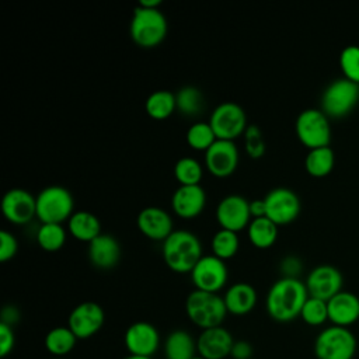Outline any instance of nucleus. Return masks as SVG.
<instances>
[{"instance_id":"obj_41","label":"nucleus","mask_w":359,"mask_h":359,"mask_svg":"<svg viewBox=\"0 0 359 359\" xmlns=\"http://www.w3.org/2000/svg\"><path fill=\"white\" fill-rule=\"evenodd\" d=\"M300 268H302V264H300L299 258L292 257V255L285 257L280 262V269L283 272V276H286V278H297Z\"/></svg>"},{"instance_id":"obj_44","label":"nucleus","mask_w":359,"mask_h":359,"mask_svg":"<svg viewBox=\"0 0 359 359\" xmlns=\"http://www.w3.org/2000/svg\"><path fill=\"white\" fill-rule=\"evenodd\" d=\"M139 4H142L144 7H149V8H156L161 4V0H142Z\"/></svg>"},{"instance_id":"obj_10","label":"nucleus","mask_w":359,"mask_h":359,"mask_svg":"<svg viewBox=\"0 0 359 359\" xmlns=\"http://www.w3.org/2000/svg\"><path fill=\"white\" fill-rule=\"evenodd\" d=\"M189 275L195 289L217 293L227 283L229 269L224 259L209 254L201 257Z\"/></svg>"},{"instance_id":"obj_25","label":"nucleus","mask_w":359,"mask_h":359,"mask_svg":"<svg viewBox=\"0 0 359 359\" xmlns=\"http://www.w3.org/2000/svg\"><path fill=\"white\" fill-rule=\"evenodd\" d=\"M198 355L196 339L185 330L171 331L164 341L165 359H192Z\"/></svg>"},{"instance_id":"obj_43","label":"nucleus","mask_w":359,"mask_h":359,"mask_svg":"<svg viewBox=\"0 0 359 359\" xmlns=\"http://www.w3.org/2000/svg\"><path fill=\"white\" fill-rule=\"evenodd\" d=\"M265 201L264 198H258V199H252L250 201V213H251V217H262L265 216Z\"/></svg>"},{"instance_id":"obj_2","label":"nucleus","mask_w":359,"mask_h":359,"mask_svg":"<svg viewBox=\"0 0 359 359\" xmlns=\"http://www.w3.org/2000/svg\"><path fill=\"white\" fill-rule=\"evenodd\" d=\"M161 255L165 265L178 273H189L201 259L202 243L199 237L185 229L174 230L161 245Z\"/></svg>"},{"instance_id":"obj_1","label":"nucleus","mask_w":359,"mask_h":359,"mask_svg":"<svg viewBox=\"0 0 359 359\" xmlns=\"http://www.w3.org/2000/svg\"><path fill=\"white\" fill-rule=\"evenodd\" d=\"M309 297L306 283L299 278L282 276L272 283L265 297V309L271 318L287 323L300 316Z\"/></svg>"},{"instance_id":"obj_48","label":"nucleus","mask_w":359,"mask_h":359,"mask_svg":"<svg viewBox=\"0 0 359 359\" xmlns=\"http://www.w3.org/2000/svg\"><path fill=\"white\" fill-rule=\"evenodd\" d=\"M55 359H57V358H55Z\"/></svg>"},{"instance_id":"obj_30","label":"nucleus","mask_w":359,"mask_h":359,"mask_svg":"<svg viewBox=\"0 0 359 359\" xmlns=\"http://www.w3.org/2000/svg\"><path fill=\"white\" fill-rule=\"evenodd\" d=\"M66 229L62 223H41L35 238L38 245L49 252L57 251L66 243Z\"/></svg>"},{"instance_id":"obj_9","label":"nucleus","mask_w":359,"mask_h":359,"mask_svg":"<svg viewBox=\"0 0 359 359\" xmlns=\"http://www.w3.org/2000/svg\"><path fill=\"white\" fill-rule=\"evenodd\" d=\"M217 139L234 140L243 135L248 126L247 114L234 101H223L215 107L208 121Z\"/></svg>"},{"instance_id":"obj_14","label":"nucleus","mask_w":359,"mask_h":359,"mask_svg":"<svg viewBox=\"0 0 359 359\" xmlns=\"http://www.w3.org/2000/svg\"><path fill=\"white\" fill-rule=\"evenodd\" d=\"M240 153L234 140L216 139L205 151V167L215 177H227L233 174L238 165Z\"/></svg>"},{"instance_id":"obj_12","label":"nucleus","mask_w":359,"mask_h":359,"mask_svg":"<svg viewBox=\"0 0 359 359\" xmlns=\"http://www.w3.org/2000/svg\"><path fill=\"white\" fill-rule=\"evenodd\" d=\"M105 323L104 309L95 302H83L69 314L67 327L77 339H87L101 331Z\"/></svg>"},{"instance_id":"obj_47","label":"nucleus","mask_w":359,"mask_h":359,"mask_svg":"<svg viewBox=\"0 0 359 359\" xmlns=\"http://www.w3.org/2000/svg\"><path fill=\"white\" fill-rule=\"evenodd\" d=\"M1 359H7V358H1Z\"/></svg>"},{"instance_id":"obj_18","label":"nucleus","mask_w":359,"mask_h":359,"mask_svg":"<svg viewBox=\"0 0 359 359\" xmlns=\"http://www.w3.org/2000/svg\"><path fill=\"white\" fill-rule=\"evenodd\" d=\"M136 223L142 234L156 241H164L172 231V219L170 213L160 206H146L136 217Z\"/></svg>"},{"instance_id":"obj_24","label":"nucleus","mask_w":359,"mask_h":359,"mask_svg":"<svg viewBox=\"0 0 359 359\" xmlns=\"http://www.w3.org/2000/svg\"><path fill=\"white\" fill-rule=\"evenodd\" d=\"M69 233L80 241L90 243L102 233L101 220L90 210H74L67 220Z\"/></svg>"},{"instance_id":"obj_35","label":"nucleus","mask_w":359,"mask_h":359,"mask_svg":"<svg viewBox=\"0 0 359 359\" xmlns=\"http://www.w3.org/2000/svg\"><path fill=\"white\" fill-rule=\"evenodd\" d=\"M302 320L313 327L321 325L328 320V306L325 300L309 296L300 311Z\"/></svg>"},{"instance_id":"obj_27","label":"nucleus","mask_w":359,"mask_h":359,"mask_svg":"<svg viewBox=\"0 0 359 359\" xmlns=\"http://www.w3.org/2000/svg\"><path fill=\"white\" fill-rule=\"evenodd\" d=\"M278 227L279 226L266 216L254 217L247 227L248 240L257 248H269L278 238Z\"/></svg>"},{"instance_id":"obj_17","label":"nucleus","mask_w":359,"mask_h":359,"mask_svg":"<svg viewBox=\"0 0 359 359\" xmlns=\"http://www.w3.org/2000/svg\"><path fill=\"white\" fill-rule=\"evenodd\" d=\"M123 344L129 355L151 358L160 346V334L153 324L136 321L126 328Z\"/></svg>"},{"instance_id":"obj_38","label":"nucleus","mask_w":359,"mask_h":359,"mask_svg":"<svg viewBox=\"0 0 359 359\" xmlns=\"http://www.w3.org/2000/svg\"><path fill=\"white\" fill-rule=\"evenodd\" d=\"M17 251H18V241L15 236L6 229L0 230V261L1 262L10 261L11 258H14Z\"/></svg>"},{"instance_id":"obj_42","label":"nucleus","mask_w":359,"mask_h":359,"mask_svg":"<svg viewBox=\"0 0 359 359\" xmlns=\"http://www.w3.org/2000/svg\"><path fill=\"white\" fill-rule=\"evenodd\" d=\"M18 318H20V311L17 310V307L7 304L1 309V321L0 323L8 324L13 327V324H15L18 321Z\"/></svg>"},{"instance_id":"obj_26","label":"nucleus","mask_w":359,"mask_h":359,"mask_svg":"<svg viewBox=\"0 0 359 359\" xmlns=\"http://www.w3.org/2000/svg\"><path fill=\"white\" fill-rule=\"evenodd\" d=\"M76 342L77 337L67 325H59L49 330L43 341L46 351L57 359H62L63 356L69 355L74 349Z\"/></svg>"},{"instance_id":"obj_7","label":"nucleus","mask_w":359,"mask_h":359,"mask_svg":"<svg viewBox=\"0 0 359 359\" xmlns=\"http://www.w3.org/2000/svg\"><path fill=\"white\" fill-rule=\"evenodd\" d=\"M359 100V84L348 79L331 81L321 94V111L330 118L345 116Z\"/></svg>"},{"instance_id":"obj_16","label":"nucleus","mask_w":359,"mask_h":359,"mask_svg":"<svg viewBox=\"0 0 359 359\" xmlns=\"http://www.w3.org/2000/svg\"><path fill=\"white\" fill-rule=\"evenodd\" d=\"M342 282L344 278L338 268L328 264H323L314 266L309 272L304 283L309 296L328 302L332 296L341 292Z\"/></svg>"},{"instance_id":"obj_36","label":"nucleus","mask_w":359,"mask_h":359,"mask_svg":"<svg viewBox=\"0 0 359 359\" xmlns=\"http://www.w3.org/2000/svg\"><path fill=\"white\" fill-rule=\"evenodd\" d=\"M344 77L359 84V45H346L339 55Z\"/></svg>"},{"instance_id":"obj_32","label":"nucleus","mask_w":359,"mask_h":359,"mask_svg":"<svg viewBox=\"0 0 359 359\" xmlns=\"http://www.w3.org/2000/svg\"><path fill=\"white\" fill-rule=\"evenodd\" d=\"M212 254L222 258L229 259L234 257L240 248V238L237 231L227 230V229H219L210 241Z\"/></svg>"},{"instance_id":"obj_46","label":"nucleus","mask_w":359,"mask_h":359,"mask_svg":"<svg viewBox=\"0 0 359 359\" xmlns=\"http://www.w3.org/2000/svg\"><path fill=\"white\" fill-rule=\"evenodd\" d=\"M192 359H205V358H202V356H201V355H196V356H194V358H192Z\"/></svg>"},{"instance_id":"obj_45","label":"nucleus","mask_w":359,"mask_h":359,"mask_svg":"<svg viewBox=\"0 0 359 359\" xmlns=\"http://www.w3.org/2000/svg\"><path fill=\"white\" fill-rule=\"evenodd\" d=\"M123 359H151V358H147V356H139V355H128V356H125Z\"/></svg>"},{"instance_id":"obj_40","label":"nucleus","mask_w":359,"mask_h":359,"mask_svg":"<svg viewBox=\"0 0 359 359\" xmlns=\"http://www.w3.org/2000/svg\"><path fill=\"white\" fill-rule=\"evenodd\" d=\"M252 346L250 342L244 341V339H238L234 341L233 346H231V352H230V358L233 359H252Z\"/></svg>"},{"instance_id":"obj_6","label":"nucleus","mask_w":359,"mask_h":359,"mask_svg":"<svg viewBox=\"0 0 359 359\" xmlns=\"http://www.w3.org/2000/svg\"><path fill=\"white\" fill-rule=\"evenodd\" d=\"M355 352L356 338L346 327H327L314 341L317 359H352Z\"/></svg>"},{"instance_id":"obj_20","label":"nucleus","mask_w":359,"mask_h":359,"mask_svg":"<svg viewBox=\"0 0 359 359\" xmlns=\"http://www.w3.org/2000/svg\"><path fill=\"white\" fill-rule=\"evenodd\" d=\"M233 344V335L222 325L202 330L196 338L198 355L205 359H224L230 356Z\"/></svg>"},{"instance_id":"obj_15","label":"nucleus","mask_w":359,"mask_h":359,"mask_svg":"<svg viewBox=\"0 0 359 359\" xmlns=\"http://www.w3.org/2000/svg\"><path fill=\"white\" fill-rule=\"evenodd\" d=\"M1 212L14 224H25L36 216V196L28 189L11 188L1 198Z\"/></svg>"},{"instance_id":"obj_34","label":"nucleus","mask_w":359,"mask_h":359,"mask_svg":"<svg viewBox=\"0 0 359 359\" xmlns=\"http://www.w3.org/2000/svg\"><path fill=\"white\" fill-rule=\"evenodd\" d=\"M185 139L191 149L206 151L217 137L209 122L196 121L187 129Z\"/></svg>"},{"instance_id":"obj_22","label":"nucleus","mask_w":359,"mask_h":359,"mask_svg":"<svg viewBox=\"0 0 359 359\" xmlns=\"http://www.w3.org/2000/svg\"><path fill=\"white\" fill-rule=\"evenodd\" d=\"M328 320L332 325L346 327L359 320V297L351 292L341 290L328 302Z\"/></svg>"},{"instance_id":"obj_5","label":"nucleus","mask_w":359,"mask_h":359,"mask_svg":"<svg viewBox=\"0 0 359 359\" xmlns=\"http://www.w3.org/2000/svg\"><path fill=\"white\" fill-rule=\"evenodd\" d=\"M35 196L36 217L41 223H63L74 212L73 195L62 185H48Z\"/></svg>"},{"instance_id":"obj_19","label":"nucleus","mask_w":359,"mask_h":359,"mask_svg":"<svg viewBox=\"0 0 359 359\" xmlns=\"http://www.w3.org/2000/svg\"><path fill=\"white\" fill-rule=\"evenodd\" d=\"M206 205V192L199 185H178L171 195V208L182 219L199 216Z\"/></svg>"},{"instance_id":"obj_31","label":"nucleus","mask_w":359,"mask_h":359,"mask_svg":"<svg viewBox=\"0 0 359 359\" xmlns=\"http://www.w3.org/2000/svg\"><path fill=\"white\" fill-rule=\"evenodd\" d=\"M174 177L180 185H199L203 177V167L195 157L184 156L174 164Z\"/></svg>"},{"instance_id":"obj_28","label":"nucleus","mask_w":359,"mask_h":359,"mask_svg":"<svg viewBox=\"0 0 359 359\" xmlns=\"http://www.w3.org/2000/svg\"><path fill=\"white\" fill-rule=\"evenodd\" d=\"M146 114L157 121L167 119L177 109L175 93L170 90H154L144 101Z\"/></svg>"},{"instance_id":"obj_8","label":"nucleus","mask_w":359,"mask_h":359,"mask_svg":"<svg viewBox=\"0 0 359 359\" xmlns=\"http://www.w3.org/2000/svg\"><path fill=\"white\" fill-rule=\"evenodd\" d=\"M296 135L310 149L330 146L331 126L328 116L318 108L303 109L296 118Z\"/></svg>"},{"instance_id":"obj_13","label":"nucleus","mask_w":359,"mask_h":359,"mask_svg":"<svg viewBox=\"0 0 359 359\" xmlns=\"http://www.w3.org/2000/svg\"><path fill=\"white\" fill-rule=\"evenodd\" d=\"M250 201L238 194L223 196L216 206V220L220 229L240 231L248 227L251 222Z\"/></svg>"},{"instance_id":"obj_23","label":"nucleus","mask_w":359,"mask_h":359,"mask_svg":"<svg viewBox=\"0 0 359 359\" xmlns=\"http://www.w3.org/2000/svg\"><path fill=\"white\" fill-rule=\"evenodd\" d=\"M224 304L230 314H248L257 304V290L247 282H236L224 292Z\"/></svg>"},{"instance_id":"obj_11","label":"nucleus","mask_w":359,"mask_h":359,"mask_svg":"<svg viewBox=\"0 0 359 359\" xmlns=\"http://www.w3.org/2000/svg\"><path fill=\"white\" fill-rule=\"evenodd\" d=\"M265 216L278 226L293 222L300 213V198L297 194L286 187L272 188L265 196Z\"/></svg>"},{"instance_id":"obj_21","label":"nucleus","mask_w":359,"mask_h":359,"mask_svg":"<svg viewBox=\"0 0 359 359\" xmlns=\"http://www.w3.org/2000/svg\"><path fill=\"white\" fill-rule=\"evenodd\" d=\"M87 255L90 262L100 269L114 268L121 258L119 241L109 233H101L88 243Z\"/></svg>"},{"instance_id":"obj_39","label":"nucleus","mask_w":359,"mask_h":359,"mask_svg":"<svg viewBox=\"0 0 359 359\" xmlns=\"http://www.w3.org/2000/svg\"><path fill=\"white\" fill-rule=\"evenodd\" d=\"M15 345V337L13 327L0 323V356L7 358Z\"/></svg>"},{"instance_id":"obj_37","label":"nucleus","mask_w":359,"mask_h":359,"mask_svg":"<svg viewBox=\"0 0 359 359\" xmlns=\"http://www.w3.org/2000/svg\"><path fill=\"white\" fill-rule=\"evenodd\" d=\"M243 137H244V149L251 158H254V160L261 158L265 154L266 146H265V140H264L262 132L258 125L250 123L247 126L245 132L243 133Z\"/></svg>"},{"instance_id":"obj_3","label":"nucleus","mask_w":359,"mask_h":359,"mask_svg":"<svg viewBox=\"0 0 359 359\" xmlns=\"http://www.w3.org/2000/svg\"><path fill=\"white\" fill-rule=\"evenodd\" d=\"M167 31V18L158 7L149 8L142 4L135 6L129 24V34L136 45L142 48H154L164 41Z\"/></svg>"},{"instance_id":"obj_33","label":"nucleus","mask_w":359,"mask_h":359,"mask_svg":"<svg viewBox=\"0 0 359 359\" xmlns=\"http://www.w3.org/2000/svg\"><path fill=\"white\" fill-rule=\"evenodd\" d=\"M177 109L185 116L198 115L203 108V94L195 86H184L175 93Z\"/></svg>"},{"instance_id":"obj_29","label":"nucleus","mask_w":359,"mask_h":359,"mask_svg":"<svg viewBox=\"0 0 359 359\" xmlns=\"http://www.w3.org/2000/svg\"><path fill=\"white\" fill-rule=\"evenodd\" d=\"M335 163L334 150L330 146L310 149L304 158V167L313 177H324L331 172Z\"/></svg>"},{"instance_id":"obj_4","label":"nucleus","mask_w":359,"mask_h":359,"mask_svg":"<svg viewBox=\"0 0 359 359\" xmlns=\"http://www.w3.org/2000/svg\"><path fill=\"white\" fill-rule=\"evenodd\" d=\"M185 313L196 327L208 330L222 325L229 311L220 294L194 289L187 296Z\"/></svg>"}]
</instances>
